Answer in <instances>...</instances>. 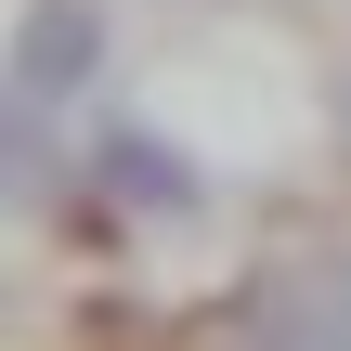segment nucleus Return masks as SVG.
<instances>
[{
	"instance_id": "nucleus-1",
	"label": "nucleus",
	"mask_w": 351,
	"mask_h": 351,
	"mask_svg": "<svg viewBox=\"0 0 351 351\" xmlns=\"http://www.w3.org/2000/svg\"><path fill=\"white\" fill-rule=\"evenodd\" d=\"M208 351H351V261H274L208 326Z\"/></svg>"
},
{
	"instance_id": "nucleus-2",
	"label": "nucleus",
	"mask_w": 351,
	"mask_h": 351,
	"mask_svg": "<svg viewBox=\"0 0 351 351\" xmlns=\"http://www.w3.org/2000/svg\"><path fill=\"white\" fill-rule=\"evenodd\" d=\"M91 78H104V13H91V0H26V26H13V91L52 104V91H91Z\"/></svg>"
},
{
	"instance_id": "nucleus-3",
	"label": "nucleus",
	"mask_w": 351,
	"mask_h": 351,
	"mask_svg": "<svg viewBox=\"0 0 351 351\" xmlns=\"http://www.w3.org/2000/svg\"><path fill=\"white\" fill-rule=\"evenodd\" d=\"M91 169H104V195H130V208H156V221H195V208H208L195 156H182V143H156V130H104V143H91Z\"/></svg>"
},
{
	"instance_id": "nucleus-4",
	"label": "nucleus",
	"mask_w": 351,
	"mask_h": 351,
	"mask_svg": "<svg viewBox=\"0 0 351 351\" xmlns=\"http://www.w3.org/2000/svg\"><path fill=\"white\" fill-rule=\"evenodd\" d=\"M65 195V143H52V117L0 78V208H52Z\"/></svg>"
}]
</instances>
